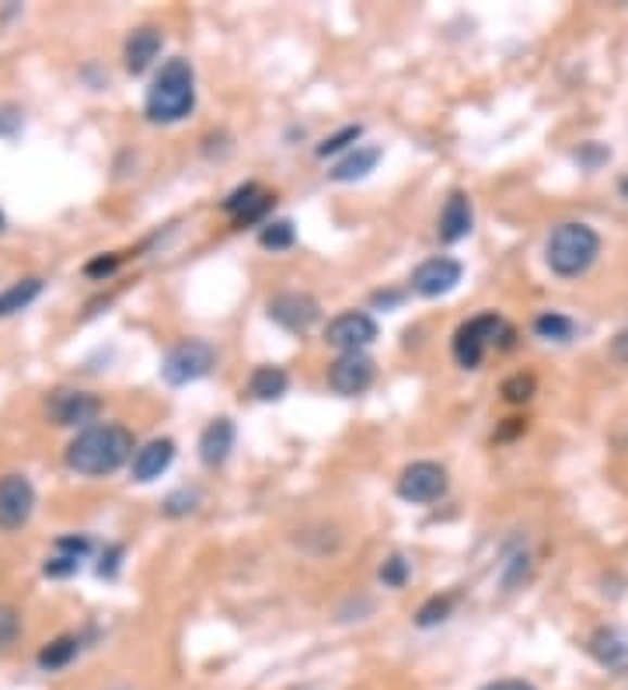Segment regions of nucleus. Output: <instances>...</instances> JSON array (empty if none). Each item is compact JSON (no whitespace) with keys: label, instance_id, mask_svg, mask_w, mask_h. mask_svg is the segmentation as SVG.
<instances>
[{"label":"nucleus","instance_id":"obj_1","mask_svg":"<svg viewBox=\"0 0 628 690\" xmlns=\"http://www.w3.org/2000/svg\"><path fill=\"white\" fill-rule=\"evenodd\" d=\"M134 450H137L134 432L126 426L98 423L74 436L67 453H63V461H67V467L77 471V475L102 478V475H112V471H120L126 461H134Z\"/></svg>","mask_w":628,"mask_h":690},{"label":"nucleus","instance_id":"obj_2","mask_svg":"<svg viewBox=\"0 0 628 690\" xmlns=\"http://www.w3.org/2000/svg\"><path fill=\"white\" fill-rule=\"evenodd\" d=\"M192 109H196V71L189 60L175 57L161 66L154 84L147 88L143 112L151 123L172 126L186 120V115H192Z\"/></svg>","mask_w":628,"mask_h":690},{"label":"nucleus","instance_id":"obj_3","mask_svg":"<svg viewBox=\"0 0 628 690\" xmlns=\"http://www.w3.org/2000/svg\"><path fill=\"white\" fill-rule=\"evenodd\" d=\"M601 255V234L583 221H566L552 227L549 241H544V262L555 276L576 279L598 262Z\"/></svg>","mask_w":628,"mask_h":690},{"label":"nucleus","instance_id":"obj_4","mask_svg":"<svg viewBox=\"0 0 628 690\" xmlns=\"http://www.w3.org/2000/svg\"><path fill=\"white\" fill-rule=\"evenodd\" d=\"M510 339H514V331L506 328V322L495 311H486V314H475L468 317L465 325H461L454 331V342H451V352L457 366L465 369H478L486 360L489 346H510Z\"/></svg>","mask_w":628,"mask_h":690},{"label":"nucleus","instance_id":"obj_5","mask_svg":"<svg viewBox=\"0 0 628 690\" xmlns=\"http://www.w3.org/2000/svg\"><path fill=\"white\" fill-rule=\"evenodd\" d=\"M213 366H217V349L203 339H189L168 349V356L161 363V377L172 387H186V384L203 380Z\"/></svg>","mask_w":628,"mask_h":690},{"label":"nucleus","instance_id":"obj_6","mask_svg":"<svg viewBox=\"0 0 628 690\" xmlns=\"http://www.w3.org/2000/svg\"><path fill=\"white\" fill-rule=\"evenodd\" d=\"M448 471H443L437 461H412L409 467H402L399 475V499L412 502V506H426V502H437L448 495Z\"/></svg>","mask_w":628,"mask_h":690},{"label":"nucleus","instance_id":"obj_7","mask_svg":"<svg viewBox=\"0 0 628 690\" xmlns=\"http://www.w3.org/2000/svg\"><path fill=\"white\" fill-rule=\"evenodd\" d=\"M46 415L53 426H91L98 415H102V401L88 391H77V387H56L53 394L46 398Z\"/></svg>","mask_w":628,"mask_h":690},{"label":"nucleus","instance_id":"obj_8","mask_svg":"<svg viewBox=\"0 0 628 690\" xmlns=\"http://www.w3.org/2000/svg\"><path fill=\"white\" fill-rule=\"evenodd\" d=\"M266 314H269V322H276L279 328H287L293 335H304L322 322V304L311 293L290 290V293H276L266 304Z\"/></svg>","mask_w":628,"mask_h":690},{"label":"nucleus","instance_id":"obj_9","mask_svg":"<svg viewBox=\"0 0 628 690\" xmlns=\"http://www.w3.org/2000/svg\"><path fill=\"white\" fill-rule=\"evenodd\" d=\"M36 513V488L25 475L11 471L0 478V530H22Z\"/></svg>","mask_w":628,"mask_h":690},{"label":"nucleus","instance_id":"obj_10","mask_svg":"<svg viewBox=\"0 0 628 690\" xmlns=\"http://www.w3.org/2000/svg\"><path fill=\"white\" fill-rule=\"evenodd\" d=\"M377 322L363 311H346L339 317H332L325 328V342L339 349V352H363L370 342H377Z\"/></svg>","mask_w":628,"mask_h":690},{"label":"nucleus","instance_id":"obj_11","mask_svg":"<svg viewBox=\"0 0 628 690\" xmlns=\"http://www.w3.org/2000/svg\"><path fill=\"white\" fill-rule=\"evenodd\" d=\"M374 377H377V366L367 352H342V356L328 366V387L342 398H356L363 391H370Z\"/></svg>","mask_w":628,"mask_h":690},{"label":"nucleus","instance_id":"obj_12","mask_svg":"<svg viewBox=\"0 0 628 690\" xmlns=\"http://www.w3.org/2000/svg\"><path fill=\"white\" fill-rule=\"evenodd\" d=\"M465 279V265L451 255H437V259H426L423 265H416V273H412V293H419L426 300L451 293L454 286Z\"/></svg>","mask_w":628,"mask_h":690},{"label":"nucleus","instance_id":"obj_13","mask_svg":"<svg viewBox=\"0 0 628 690\" xmlns=\"http://www.w3.org/2000/svg\"><path fill=\"white\" fill-rule=\"evenodd\" d=\"M273 203H276L273 192H266L255 181H248V185H241V189H235L224 199V213L235 221V227H252L259 221H266V213L273 210Z\"/></svg>","mask_w":628,"mask_h":690},{"label":"nucleus","instance_id":"obj_14","mask_svg":"<svg viewBox=\"0 0 628 690\" xmlns=\"http://www.w3.org/2000/svg\"><path fill=\"white\" fill-rule=\"evenodd\" d=\"M475 227V210H472V196L465 189H454L448 196V203H443L440 210V241H448V244H457V241H465L468 234Z\"/></svg>","mask_w":628,"mask_h":690},{"label":"nucleus","instance_id":"obj_15","mask_svg":"<svg viewBox=\"0 0 628 690\" xmlns=\"http://www.w3.org/2000/svg\"><path fill=\"white\" fill-rule=\"evenodd\" d=\"M161 46H164L161 28H154V25H140V28H134V32H129V39H126V49H123L126 71L134 74V77L143 74V71H151V63L158 60Z\"/></svg>","mask_w":628,"mask_h":690},{"label":"nucleus","instance_id":"obj_16","mask_svg":"<svg viewBox=\"0 0 628 690\" xmlns=\"http://www.w3.org/2000/svg\"><path fill=\"white\" fill-rule=\"evenodd\" d=\"M172 461H175V440H168V436H158V440L143 443L134 453V481L147 485V481L161 478L164 471L172 467Z\"/></svg>","mask_w":628,"mask_h":690},{"label":"nucleus","instance_id":"obj_17","mask_svg":"<svg viewBox=\"0 0 628 690\" xmlns=\"http://www.w3.org/2000/svg\"><path fill=\"white\" fill-rule=\"evenodd\" d=\"M230 450H235V423H230L227 415H221L200 432V461L206 467H224Z\"/></svg>","mask_w":628,"mask_h":690},{"label":"nucleus","instance_id":"obj_18","mask_svg":"<svg viewBox=\"0 0 628 690\" xmlns=\"http://www.w3.org/2000/svg\"><path fill=\"white\" fill-rule=\"evenodd\" d=\"M587 652L598 660L607 673H625L628 669V642L615 628H598L587 638Z\"/></svg>","mask_w":628,"mask_h":690},{"label":"nucleus","instance_id":"obj_19","mask_svg":"<svg viewBox=\"0 0 628 690\" xmlns=\"http://www.w3.org/2000/svg\"><path fill=\"white\" fill-rule=\"evenodd\" d=\"M381 147H353L350 154H346L332 172H328V178L332 181H356V178H367L377 164H381Z\"/></svg>","mask_w":628,"mask_h":690},{"label":"nucleus","instance_id":"obj_20","mask_svg":"<svg viewBox=\"0 0 628 690\" xmlns=\"http://www.w3.org/2000/svg\"><path fill=\"white\" fill-rule=\"evenodd\" d=\"M290 387V374L284 366H255L248 377V394L255 401H279Z\"/></svg>","mask_w":628,"mask_h":690},{"label":"nucleus","instance_id":"obj_21","mask_svg":"<svg viewBox=\"0 0 628 690\" xmlns=\"http://www.w3.org/2000/svg\"><path fill=\"white\" fill-rule=\"evenodd\" d=\"M42 279L39 276H25V279H18V283H11L4 293H0V317H11V314H18V311H25L32 300H39V293H42Z\"/></svg>","mask_w":628,"mask_h":690},{"label":"nucleus","instance_id":"obj_22","mask_svg":"<svg viewBox=\"0 0 628 690\" xmlns=\"http://www.w3.org/2000/svg\"><path fill=\"white\" fill-rule=\"evenodd\" d=\"M80 655V638L77 635H60L53 638L42 652H39V666L46 673H53V669H63V666H71L74 660Z\"/></svg>","mask_w":628,"mask_h":690},{"label":"nucleus","instance_id":"obj_23","mask_svg":"<svg viewBox=\"0 0 628 690\" xmlns=\"http://www.w3.org/2000/svg\"><path fill=\"white\" fill-rule=\"evenodd\" d=\"M535 335L544 342H573L576 339V322L558 311H541L535 317Z\"/></svg>","mask_w":628,"mask_h":690},{"label":"nucleus","instance_id":"obj_24","mask_svg":"<svg viewBox=\"0 0 628 690\" xmlns=\"http://www.w3.org/2000/svg\"><path fill=\"white\" fill-rule=\"evenodd\" d=\"M293 241H297L293 221H273V224L262 227V234H259V244L269 248V251H287V248H293Z\"/></svg>","mask_w":628,"mask_h":690},{"label":"nucleus","instance_id":"obj_25","mask_svg":"<svg viewBox=\"0 0 628 690\" xmlns=\"http://www.w3.org/2000/svg\"><path fill=\"white\" fill-rule=\"evenodd\" d=\"M454 611V597L443 593V597H429L423 607L416 611V625L419 628H434V625H443V620L451 617Z\"/></svg>","mask_w":628,"mask_h":690},{"label":"nucleus","instance_id":"obj_26","mask_svg":"<svg viewBox=\"0 0 628 690\" xmlns=\"http://www.w3.org/2000/svg\"><path fill=\"white\" fill-rule=\"evenodd\" d=\"M535 391H538L535 374H514V377H506L503 387H500V394L510 401V405H527V401L535 398Z\"/></svg>","mask_w":628,"mask_h":690},{"label":"nucleus","instance_id":"obj_27","mask_svg":"<svg viewBox=\"0 0 628 690\" xmlns=\"http://www.w3.org/2000/svg\"><path fill=\"white\" fill-rule=\"evenodd\" d=\"M196 506H200V492H196V488H178V492H172L168 499H164V516H172V519H178V516H189V513H196Z\"/></svg>","mask_w":628,"mask_h":690},{"label":"nucleus","instance_id":"obj_28","mask_svg":"<svg viewBox=\"0 0 628 690\" xmlns=\"http://www.w3.org/2000/svg\"><path fill=\"white\" fill-rule=\"evenodd\" d=\"M22 638V614L11 603H0V652H8Z\"/></svg>","mask_w":628,"mask_h":690},{"label":"nucleus","instance_id":"obj_29","mask_svg":"<svg viewBox=\"0 0 628 690\" xmlns=\"http://www.w3.org/2000/svg\"><path fill=\"white\" fill-rule=\"evenodd\" d=\"M360 137H363V126H342V129H339V133H332V137H328L325 143H318V150H314V154H318V158L339 154V150L353 147Z\"/></svg>","mask_w":628,"mask_h":690},{"label":"nucleus","instance_id":"obj_30","mask_svg":"<svg viewBox=\"0 0 628 690\" xmlns=\"http://www.w3.org/2000/svg\"><path fill=\"white\" fill-rule=\"evenodd\" d=\"M381 582L391 586V589H402L409 582V562L402 559V554H391V559L381 565Z\"/></svg>","mask_w":628,"mask_h":690},{"label":"nucleus","instance_id":"obj_31","mask_svg":"<svg viewBox=\"0 0 628 690\" xmlns=\"http://www.w3.org/2000/svg\"><path fill=\"white\" fill-rule=\"evenodd\" d=\"M77 568H80V559H71V554H56V559H49L42 565V572L49 579H67V576H74Z\"/></svg>","mask_w":628,"mask_h":690},{"label":"nucleus","instance_id":"obj_32","mask_svg":"<svg viewBox=\"0 0 628 690\" xmlns=\"http://www.w3.org/2000/svg\"><path fill=\"white\" fill-rule=\"evenodd\" d=\"M120 255H98V259H91L88 265H85V276H91V279H102V276H112L115 268H120Z\"/></svg>","mask_w":628,"mask_h":690},{"label":"nucleus","instance_id":"obj_33","mask_svg":"<svg viewBox=\"0 0 628 690\" xmlns=\"http://www.w3.org/2000/svg\"><path fill=\"white\" fill-rule=\"evenodd\" d=\"M123 544H112L105 554H102V562H98V576H102V579H112L115 576V572H120V562H123Z\"/></svg>","mask_w":628,"mask_h":690},{"label":"nucleus","instance_id":"obj_34","mask_svg":"<svg viewBox=\"0 0 628 690\" xmlns=\"http://www.w3.org/2000/svg\"><path fill=\"white\" fill-rule=\"evenodd\" d=\"M56 551L60 554H71V559H85V554L91 551V541H88V537H60Z\"/></svg>","mask_w":628,"mask_h":690},{"label":"nucleus","instance_id":"obj_35","mask_svg":"<svg viewBox=\"0 0 628 690\" xmlns=\"http://www.w3.org/2000/svg\"><path fill=\"white\" fill-rule=\"evenodd\" d=\"M576 161L580 164H587V167H593V164H601V161H607V150L604 147H583V150H576Z\"/></svg>","mask_w":628,"mask_h":690},{"label":"nucleus","instance_id":"obj_36","mask_svg":"<svg viewBox=\"0 0 628 690\" xmlns=\"http://www.w3.org/2000/svg\"><path fill=\"white\" fill-rule=\"evenodd\" d=\"M478 690H538V687L527 683V680H492V683L478 687Z\"/></svg>","mask_w":628,"mask_h":690},{"label":"nucleus","instance_id":"obj_37","mask_svg":"<svg viewBox=\"0 0 628 690\" xmlns=\"http://www.w3.org/2000/svg\"><path fill=\"white\" fill-rule=\"evenodd\" d=\"M611 352H615V360L628 363V328H621V331L615 335V342H611Z\"/></svg>","mask_w":628,"mask_h":690},{"label":"nucleus","instance_id":"obj_38","mask_svg":"<svg viewBox=\"0 0 628 690\" xmlns=\"http://www.w3.org/2000/svg\"><path fill=\"white\" fill-rule=\"evenodd\" d=\"M402 300V293H374V304H385V308H394Z\"/></svg>","mask_w":628,"mask_h":690},{"label":"nucleus","instance_id":"obj_39","mask_svg":"<svg viewBox=\"0 0 628 690\" xmlns=\"http://www.w3.org/2000/svg\"><path fill=\"white\" fill-rule=\"evenodd\" d=\"M4 227H8V221H4V213H0V234H4Z\"/></svg>","mask_w":628,"mask_h":690},{"label":"nucleus","instance_id":"obj_40","mask_svg":"<svg viewBox=\"0 0 628 690\" xmlns=\"http://www.w3.org/2000/svg\"><path fill=\"white\" fill-rule=\"evenodd\" d=\"M621 192H625V196H628V178H625V181H621Z\"/></svg>","mask_w":628,"mask_h":690}]
</instances>
